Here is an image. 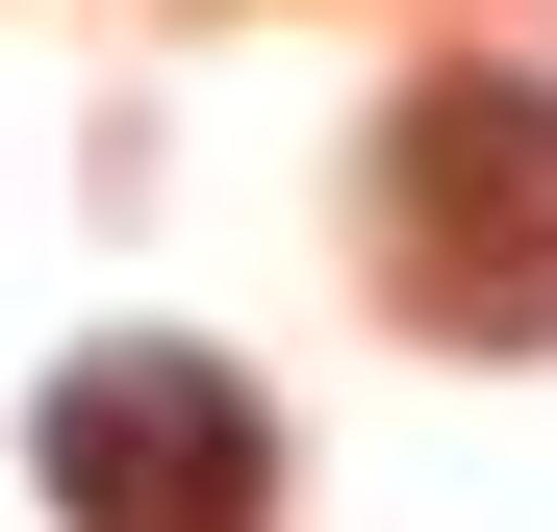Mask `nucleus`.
I'll return each mask as SVG.
<instances>
[{
    "mask_svg": "<svg viewBox=\"0 0 557 532\" xmlns=\"http://www.w3.org/2000/svg\"><path fill=\"white\" fill-rule=\"evenodd\" d=\"M253 482H278V431H253V381L228 355H76L51 381V507L76 532H253Z\"/></svg>",
    "mask_w": 557,
    "mask_h": 532,
    "instance_id": "obj_1",
    "label": "nucleus"
}]
</instances>
